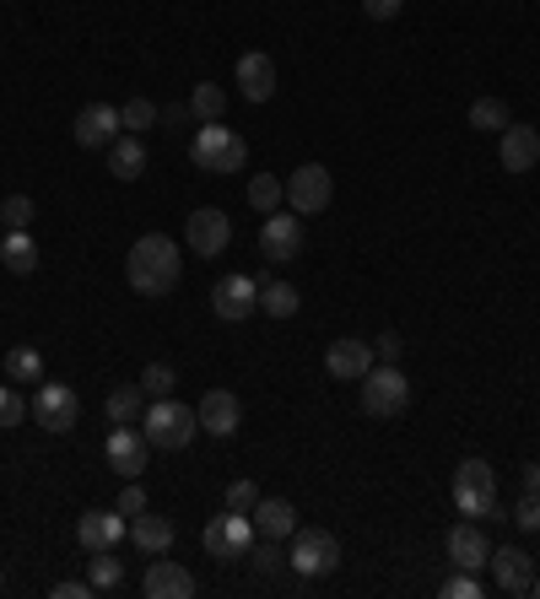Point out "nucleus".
Instances as JSON below:
<instances>
[{
    "mask_svg": "<svg viewBox=\"0 0 540 599\" xmlns=\"http://www.w3.org/2000/svg\"><path fill=\"white\" fill-rule=\"evenodd\" d=\"M454 508L465 519H503L497 513V481H492V465L486 460H460L454 465Z\"/></svg>",
    "mask_w": 540,
    "mask_h": 599,
    "instance_id": "obj_5",
    "label": "nucleus"
},
{
    "mask_svg": "<svg viewBox=\"0 0 540 599\" xmlns=\"http://www.w3.org/2000/svg\"><path fill=\"white\" fill-rule=\"evenodd\" d=\"M0 595H5V573H0Z\"/></svg>",
    "mask_w": 540,
    "mask_h": 599,
    "instance_id": "obj_49",
    "label": "nucleus"
},
{
    "mask_svg": "<svg viewBox=\"0 0 540 599\" xmlns=\"http://www.w3.org/2000/svg\"><path fill=\"white\" fill-rule=\"evenodd\" d=\"M146 454H151V443H146V432H131V421L120 427V432H109V449H103V460L114 475H125V481H140L146 475Z\"/></svg>",
    "mask_w": 540,
    "mask_h": 599,
    "instance_id": "obj_14",
    "label": "nucleus"
},
{
    "mask_svg": "<svg viewBox=\"0 0 540 599\" xmlns=\"http://www.w3.org/2000/svg\"><path fill=\"white\" fill-rule=\"evenodd\" d=\"M401 351H405V340L395 330H384L373 340V357H379V362H401Z\"/></svg>",
    "mask_w": 540,
    "mask_h": 599,
    "instance_id": "obj_43",
    "label": "nucleus"
},
{
    "mask_svg": "<svg viewBox=\"0 0 540 599\" xmlns=\"http://www.w3.org/2000/svg\"><path fill=\"white\" fill-rule=\"evenodd\" d=\"M249 556H255L260 573H275V567H281V551H275V540H266V534H260V545H249Z\"/></svg>",
    "mask_w": 540,
    "mask_h": 599,
    "instance_id": "obj_42",
    "label": "nucleus"
},
{
    "mask_svg": "<svg viewBox=\"0 0 540 599\" xmlns=\"http://www.w3.org/2000/svg\"><path fill=\"white\" fill-rule=\"evenodd\" d=\"M157 120H168V125H184V120H195V114H190V109H184V103H173V109H162V114H157Z\"/></svg>",
    "mask_w": 540,
    "mask_h": 599,
    "instance_id": "obj_46",
    "label": "nucleus"
},
{
    "mask_svg": "<svg viewBox=\"0 0 540 599\" xmlns=\"http://www.w3.org/2000/svg\"><path fill=\"white\" fill-rule=\"evenodd\" d=\"M0 373L11 384H44V351L38 346H11L5 362H0Z\"/></svg>",
    "mask_w": 540,
    "mask_h": 599,
    "instance_id": "obj_25",
    "label": "nucleus"
},
{
    "mask_svg": "<svg viewBox=\"0 0 540 599\" xmlns=\"http://www.w3.org/2000/svg\"><path fill=\"white\" fill-rule=\"evenodd\" d=\"M286 562H292V573H303V578H330L340 567V540L330 530H297Z\"/></svg>",
    "mask_w": 540,
    "mask_h": 599,
    "instance_id": "obj_7",
    "label": "nucleus"
},
{
    "mask_svg": "<svg viewBox=\"0 0 540 599\" xmlns=\"http://www.w3.org/2000/svg\"><path fill=\"white\" fill-rule=\"evenodd\" d=\"M195 427H201V416L190 405H179L173 395L151 399L146 416H140V432H146L151 449H190L195 443Z\"/></svg>",
    "mask_w": 540,
    "mask_h": 599,
    "instance_id": "obj_4",
    "label": "nucleus"
},
{
    "mask_svg": "<svg viewBox=\"0 0 540 599\" xmlns=\"http://www.w3.org/2000/svg\"><path fill=\"white\" fill-rule=\"evenodd\" d=\"M249 519H255V534H266V540L297 534V508H292L286 497H260V502L249 508Z\"/></svg>",
    "mask_w": 540,
    "mask_h": 599,
    "instance_id": "obj_22",
    "label": "nucleus"
},
{
    "mask_svg": "<svg viewBox=\"0 0 540 599\" xmlns=\"http://www.w3.org/2000/svg\"><path fill=\"white\" fill-rule=\"evenodd\" d=\"M184 244H190V255H201V260L227 255V244H233V222H227V211L201 205V211L184 222Z\"/></svg>",
    "mask_w": 540,
    "mask_h": 599,
    "instance_id": "obj_12",
    "label": "nucleus"
},
{
    "mask_svg": "<svg viewBox=\"0 0 540 599\" xmlns=\"http://www.w3.org/2000/svg\"><path fill=\"white\" fill-rule=\"evenodd\" d=\"M238 92L249 98V103H270V92H275V66H270V55H244L238 60Z\"/></svg>",
    "mask_w": 540,
    "mask_h": 599,
    "instance_id": "obj_23",
    "label": "nucleus"
},
{
    "mask_svg": "<svg viewBox=\"0 0 540 599\" xmlns=\"http://www.w3.org/2000/svg\"><path fill=\"white\" fill-rule=\"evenodd\" d=\"M140 405H146V389H140V384H120V389L109 395L103 410H109V421H114V427H125V421L140 416Z\"/></svg>",
    "mask_w": 540,
    "mask_h": 599,
    "instance_id": "obj_30",
    "label": "nucleus"
},
{
    "mask_svg": "<svg viewBox=\"0 0 540 599\" xmlns=\"http://www.w3.org/2000/svg\"><path fill=\"white\" fill-rule=\"evenodd\" d=\"M120 513H125V519L146 513V486H140V481H125V491H120Z\"/></svg>",
    "mask_w": 540,
    "mask_h": 599,
    "instance_id": "obj_41",
    "label": "nucleus"
},
{
    "mask_svg": "<svg viewBox=\"0 0 540 599\" xmlns=\"http://www.w3.org/2000/svg\"><path fill=\"white\" fill-rule=\"evenodd\" d=\"M281 200H286V184H275L270 173H255V179H249V205H255L260 216L281 211Z\"/></svg>",
    "mask_w": 540,
    "mask_h": 599,
    "instance_id": "obj_33",
    "label": "nucleus"
},
{
    "mask_svg": "<svg viewBox=\"0 0 540 599\" xmlns=\"http://www.w3.org/2000/svg\"><path fill=\"white\" fill-rule=\"evenodd\" d=\"M357 399H362V410H368L373 421L401 416L405 405H410V384H405L401 362H373V368L357 378Z\"/></svg>",
    "mask_w": 540,
    "mask_h": 599,
    "instance_id": "obj_3",
    "label": "nucleus"
},
{
    "mask_svg": "<svg viewBox=\"0 0 540 599\" xmlns=\"http://www.w3.org/2000/svg\"><path fill=\"white\" fill-rule=\"evenodd\" d=\"M330 200H336L330 168H319V162H303V168H292V179H286V205H292L297 216H319Z\"/></svg>",
    "mask_w": 540,
    "mask_h": 599,
    "instance_id": "obj_8",
    "label": "nucleus"
},
{
    "mask_svg": "<svg viewBox=\"0 0 540 599\" xmlns=\"http://www.w3.org/2000/svg\"><path fill=\"white\" fill-rule=\"evenodd\" d=\"M260 249H266L270 265L303 260V216L297 211H270L266 227H260Z\"/></svg>",
    "mask_w": 540,
    "mask_h": 599,
    "instance_id": "obj_10",
    "label": "nucleus"
},
{
    "mask_svg": "<svg viewBox=\"0 0 540 599\" xmlns=\"http://www.w3.org/2000/svg\"><path fill=\"white\" fill-rule=\"evenodd\" d=\"M109 173L125 179V184H135V179L146 173V146H140V135H120V140L109 146Z\"/></svg>",
    "mask_w": 540,
    "mask_h": 599,
    "instance_id": "obj_24",
    "label": "nucleus"
},
{
    "mask_svg": "<svg viewBox=\"0 0 540 599\" xmlns=\"http://www.w3.org/2000/svg\"><path fill=\"white\" fill-rule=\"evenodd\" d=\"M190 162L201 173H238L249 162V146H244V135L227 131L222 120H205L195 131V140H190Z\"/></svg>",
    "mask_w": 540,
    "mask_h": 599,
    "instance_id": "obj_2",
    "label": "nucleus"
},
{
    "mask_svg": "<svg viewBox=\"0 0 540 599\" xmlns=\"http://www.w3.org/2000/svg\"><path fill=\"white\" fill-rule=\"evenodd\" d=\"M530 599H540V578H536V584H530Z\"/></svg>",
    "mask_w": 540,
    "mask_h": 599,
    "instance_id": "obj_48",
    "label": "nucleus"
},
{
    "mask_svg": "<svg viewBox=\"0 0 540 599\" xmlns=\"http://www.w3.org/2000/svg\"><path fill=\"white\" fill-rule=\"evenodd\" d=\"M373 362H379V357H373V346H362V340H330V351H325V368H330V378H340V384H357Z\"/></svg>",
    "mask_w": 540,
    "mask_h": 599,
    "instance_id": "obj_20",
    "label": "nucleus"
},
{
    "mask_svg": "<svg viewBox=\"0 0 540 599\" xmlns=\"http://www.w3.org/2000/svg\"><path fill=\"white\" fill-rule=\"evenodd\" d=\"M27 416V405L16 389H0V432H16V421Z\"/></svg>",
    "mask_w": 540,
    "mask_h": 599,
    "instance_id": "obj_37",
    "label": "nucleus"
},
{
    "mask_svg": "<svg viewBox=\"0 0 540 599\" xmlns=\"http://www.w3.org/2000/svg\"><path fill=\"white\" fill-rule=\"evenodd\" d=\"M525 491H536L540 497V465H525Z\"/></svg>",
    "mask_w": 540,
    "mask_h": 599,
    "instance_id": "obj_47",
    "label": "nucleus"
},
{
    "mask_svg": "<svg viewBox=\"0 0 540 599\" xmlns=\"http://www.w3.org/2000/svg\"><path fill=\"white\" fill-rule=\"evenodd\" d=\"M514 125V114H508V103L503 98H481V103H471V131H508Z\"/></svg>",
    "mask_w": 540,
    "mask_h": 599,
    "instance_id": "obj_31",
    "label": "nucleus"
},
{
    "mask_svg": "<svg viewBox=\"0 0 540 599\" xmlns=\"http://www.w3.org/2000/svg\"><path fill=\"white\" fill-rule=\"evenodd\" d=\"M0 222H5V233H11V227H33V200H27V195H5Z\"/></svg>",
    "mask_w": 540,
    "mask_h": 599,
    "instance_id": "obj_36",
    "label": "nucleus"
},
{
    "mask_svg": "<svg viewBox=\"0 0 540 599\" xmlns=\"http://www.w3.org/2000/svg\"><path fill=\"white\" fill-rule=\"evenodd\" d=\"M260 308V286L249 281V275H222L216 286H211V314L222 319V325H244L249 314Z\"/></svg>",
    "mask_w": 540,
    "mask_h": 599,
    "instance_id": "obj_11",
    "label": "nucleus"
},
{
    "mask_svg": "<svg viewBox=\"0 0 540 599\" xmlns=\"http://www.w3.org/2000/svg\"><path fill=\"white\" fill-rule=\"evenodd\" d=\"M514 524H519V530H530V534H540V497H536V491H525V502L514 508Z\"/></svg>",
    "mask_w": 540,
    "mask_h": 599,
    "instance_id": "obj_40",
    "label": "nucleus"
},
{
    "mask_svg": "<svg viewBox=\"0 0 540 599\" xmlns=\"http://www.w3.org/2000/svg\"><path fill=\"white\" fill-rule=\"evenodd\" d=\"M70 135H76V146H87V151H98V146H114V140L125 135V125H120V109H109V103H87V109L76 114Z\"/></svg>",
    "mask_w": 540,
    "mask_h": 599,
    "instance_id": "obj_13",
    "label": "nucleus"
},
{
    "mask_svg": "<svg viewBox=\"0 0 540 599\" xmlns=\"http://www.w3.org/2000/svg\"><path fill=\"white\" fill-rule=\"evenodd\" d=\"M33 416H38V427L44 432H70L76 421H81V399L70 384H33Z\"/></svg>",
    "mask_w": 540,
    "mask_h": 599,
    "instance_id": "obj_9",
    "label": "nucleus"
},
{
    "mask_svg": "<svg viewBox=\"0 0 540 599\" xmlns=\"http://www.w3.org/2000/svg\"><path fill=\"white\" fill-rule=\"evenodd\" d=\"M179 270H184V255L168 233H146L135 238L131 260H125V281H131L140 297H168L179 286Z\"/></svg>",
    "mask_w": 540,
    "mask_h": 599,
    "instance_id": "obj_1",
    "label": "nucleus"
},
{
    "mask_svg": "<svg viewBox=\"0 0 540 599\" xmlns=\"http://www.w3.org/2000/svg\"><path fill=\"white\" fill-rule=\"evenodd\" d=\"M260 308H266L270 319H292V314L303 308V297H297V286H286V281H270V286H260Z\"/></svg>",
    "mask_w": 540,
    "mask_h": 599,
    "instance_id": "obj_29",
    "label": "nucleus"
},
{
    "mask_svg": "<svg viewBox=\"0 0 540 599\" xmlns=\"http://www.w3.org/2000/svg\"><path fill=\"white\" fill-rule=\"evenodd\" d=\"M486 567H492V584H497L503 595H530V584H536V562H530L519 545H497Z\"/></svg>",
    "mask_w": 540,
    "mask_h": 599,
    "instance_id": "obj_15",
    "label": "nucleus"
},
{
    "mask_svg": "<svg viewBox=\"0 0 540 599\" xmlns=\"http://www.w3.org/2000/svg\"><path fill=\"white\" fill-rule=\"evenodd\" d=\"M255 502H260V486H255V481H233V486H227V508H233V513H249Z\"/></svg>",
    "mask_w": 540,
    "mask_h": 599,
    "instance_id": "obj_38",
    "label": "nucleus"
},
{
    "mask_svg": "<svg viewBox=\"0 0 540 599\" xmlns=\"http://www.w3.org/2000/svg\"><path fill=\"white\" fill-rule=\"evenodd\" d=\"M0 260H5V270H11V275H33V270H38V244L27 238V227H11V233H5V244H0Z\"/></svg>",
    "mask_w": 540,
    "mask_h": 599,
    "instance_id": "obj_27",
    "label": "nucleus"
},
{
    "mask_svg": "<svg viewBox=\"0 0 540 599\" xmlns=\"http://www.w3.org/2000/svg\"><path fill=\"white\" fill-rule=\"evenodd\" d=\"M449 562H454L460 573H486V562H492V545H486V534L475 530L471 519L449 530Z\"/></svg>",
    "mask_w": 540,
    "mask_h": 599,
    "instance_id": "obj_19",
    "label": "nucleus"
},
{
    "mask_svg": "<svg viewBox=\"0 0 540 599\" xmlns=\"http://www.w3.org/2000/svg\"><path fill=\"white\" fill-rule=\"evenodd\" d=\"M401 5H405V0H362V11H368L373 22H395V16H401Z\"/></svg>",
    "mask_w": 540,
    "mask_h": 599,
    "instance_id": "obj_44",
    "label": "nucleus"
},
{
    "mask_svg": "<svg viewBox=\"0 0 540 599\" xmlns=\"http://www.w3.org/2000/svg\"><path fill=\"white\" fill-rule=\"evenodd\" d=\"M140 595L146 599H190L195 595V578L184 562H151L146 578H140Z\"/></svg>",
    "mask_w": 540,
    "mask_h": 599,
    "instance_id": "obj_18",
    "label": "nucleus"
},
{
    "mask_svg": "<svg viewBox=\"0 0 540 599\" xmlns=\"http://www.w3.org/2000/svg\"><path fill=\"white\" fill-rule=\"evenodd\" d=\"M443 599H481L475 573H454V578H443Z\"/></svg>",
    "mask_w": 540,
    "mask_h": 599,
    "instance_id": "obj_39",
    "label": "nucleus"
},
{
    "mask_svg": "<svg viewBox=\"0 0 540 599\" xmlns=\"http://www.w3.org/2000/svg\"><path fill=\"white\" fill-rule=\"evenodd\" d=\"M222 109H227V92H222V87H216V81H201V87H195V92H190V114H195V120H222Z\"/></svg>",
    "mask_w": 540,
    "mask_h": 599,
    "instance_id": "obj_32",
    "label": "nucleus"
},
{
    "mask_svg": "<svg viewBox=\"0 0 540 599\" xmlns=\"http://www.w3.org/2000/svg\"><path fill=\"white\" fill-rule=\"evenodd\" d=\"M195 416H201V432H211V438H233L244 427V405H238L233 389H205Z\"/></svg>",
    "mask_w": 540,
    "mask_h": 599,
    "instance_id": "obj_17",
    "label": "nucleus"
},
{
    "mask_svg": "<svg viewBox=\"0 0 540 599\" xmlns=\"http://www.w3.org/2000/svg\"><path fill=\"white\" fill-rule=\"evenodd\" d=\"M497 157H503L508 173H530V168L540 162V131H530V125H508V131H503V146H497Z\"/></svg>",
    "mask_w": 540,
    "mask_h": 599,
    "instance_id": "obj_21",
    "label": "nucleus"
},
{
    "mask_svg": "<svg viewBox=\"0 0 540 599\" xmlns=\"http://www.w3.org/2000/svg\"><path fill=\"white\" fill-rule=\"evenodd\" d=\"M98 589L87 584V578H66V584H55V599H92Z\"/></svg>",
    "mask_w": 540,
    "mask_h": 599,
    "instance_id": "obj_45",
    "label": "nucleus"
},
{
    "mask_svg": "<svg viewBox=\"0 0 540 599\" xmlns=\"http://www.w3.org/2000/svg\"><path fill=\"white\" fill-rule=\"evenodd\" d=\"M120 125H125V135H140V131H151V125H157V109H151L146 98H131V103L120 109Z\"/></svg>",
    "mask_w": 540,
    "mask_h": 599,
    "instance_id": "obj_35",
    "label": "nucleus"
},
{
    "mask_svg": "<svg viewBox=\"0 0 540 599\" xmlns=\"http://www.w3.org/2000/svg\"><path fill=\"white\" fill-rule=\"evenodd\" d=\"M125 534H131V524H125V513H120V508H114V513L92 508V513H81V519H76V540H81V551H87V556H92V551H114Z\"/></svg>",
    "mask_w": 540,
    "mask_h": 599,
    "instance_id": "obj_16",
    "label": "nucleus"
},
{
    "mask_svg": "<svg viewBox=\"0 0 540 599\" xmlns=\"http://www.w3.org/2000/svg\"><path fill=\"white\" fill-rule=\"evenodd\" d=\"M131 540L146 551V556H168V545H173V524H168V519H157V513H135Z\"/></svg>",
    "mask_w": 540,
    "mask_h": 599,
    "instance_id": "obj_26",
    "label": "nucleus"
},
{
    "mask_svg": "<svg viewBox=\"0 0 540 599\" xmlns=\"http://www.w3.org/2000/svg\"><path fill=\"white\" fill-rule=\"evenodd\" d=\"M87 584H92L98 595H114V589L125 584V562H120L114 551H92V562H87Z\"/></svg>",
    "mask_w": 540,
    "mask_h": 599,
    "instance_id": "obj_28",
    "label": "nucleus"
},
{
    "mask_svg": "<svg viewBox=\"0 0 540 599\" xmlns=\"http://www.w3.org/2000/svg\"><path fill=\"white\" fill-rule=\"evenodd\" d=\"M140 389H146V399H162L179 389V378H173V368L168 362H151L146 373H140Z\"/></svg>",
    "mask_w": 540,
    "mask_h": 599,
    "instance_id": "obj_34",
    "label": "nucleus"
},
{
    "mask_svg": "<svg viewBox=\"0 0 540 599\" xmlns=\"http://www.w3.org/2000/svg\"><path fill=\"white\" fill-rule=\"evenodd\" d=\"M201 540H205V556H216V562H238V556H249V545H255V519L222 508V513L205 524Z\"/></svg>",
    "mask_w": 540,
    "mask_h": 599,
    "instance_id": "obj_6",
    "label": "nucleus"
}]
</instances>
